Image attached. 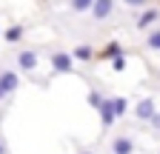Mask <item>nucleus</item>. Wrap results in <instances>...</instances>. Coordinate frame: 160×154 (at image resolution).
<instances>
[{
	"mask_svg": "<svg viewBox=\"0 0 160 154\" xmlns=\"http://www.w3.org/2000/svg\"><path fill=\"white\" fill-rule=\"evenodd\" d=\"M112 12H114V3H109V0H97V3H92V14H94V20H106Z\"/></svg>",
	"mask_w": 160,
	"mask_h": 154,
	"instance_id": "obj_5",
	"label": "nucleus"
},
{
	"mask_svg": "<svg viewBox=\"0 0 160 154\" xmlns=\"http://www.w3.org/2000/svg\"><path fill=\"white\" fill-rule=\"evenodd\" d=\"M74 57H77V60H92V49L89 46H77L74 49Z\"/></svg>",
	"mask_w": 160,
	"mask_h": 154,
	"instance_id": "obj_12",
	"label": "nucleus"
},
{
	"mask_svg": "<svg viewBox=\"0 0 160 154\" xmlns=\"http://www.w3.org/2000/svg\"><path fill=\"white\" fill-rule=\"evenodd\" d=\"M146 43H149V49H157V51H160V31H152V34L146 37Z\"/></svg>",
	"mask_w": 160,
	"mask_h": 154,
	"instance_id": "obj_14",
	"label": "nucleus"
},
{
	"mask_svg": "<svg viewBox=\"0 0 160 154\" xmlns=\"http://www.w3.org/2000/svg\"><path fill=\"white\" fill-rule=\"evenodd\" d=\"M103 103H106V97H103V94H100V91H89V106L92 108H103Z\"/></svg>",
	"mask_w": 160,
	"mask_h": 154,
	"instance_id": "obj_9",
	"label": "nucleus"
},
{
	"mask_svg": "<svg viewBox=\"0 0 160 154\" xmlns=\"http://www.w3.org/2000/svg\"><path fill=\"white\" fill-rule=\"evenodd\" d=\"M20 86V77L17 71H0V100H6L9 94Z\"/></svg>",
	"mask_w": 160,
	"mask_h": 154,
	"instance_id": "obj_1",
	"label": "nucleus"
},
{
	"mask_svg": "<svg viewBox=\"0 0 160 154\" xmlns=\"http://www.w3.org/2000/svg\"><path fill=\"white\" fill-rule=\"evenodd\" d=\"M20 37H23V26H12V29L6 31V40H9V43H17Z\"/></svg>",
	"mask_w": 160,
	"mask_h": 154,
	"instance_id": "obj_11",
	"label": "nucleus"
},
{
	"mask_svg": "<svg viewBox=\"0 0 160 154\" xmlns=\"http://www.w3.org/2000/svg\"><path fill=\"white\" fill-rule=\"evenodd\" d=\"M17 66L23 69V71L37 69V54H34V51H20V54H17Z\"/></svg>",
	"mask_w": 160,
	"mask_h": 154,
	"instance_id": "obj_6",
	"label": "nucleus"
},
{
	"mask_svg": "<svg viewBox=\"0 0 160 154\" xmlns=\"http://www.w3.org/2000/svg\"><path fill=\"white\" fill-rule=\"evenodd\" d=\"M112 66H114V71H123V69H126V60H123V57H114Z\"/></svg>",
	"mask_w": 160,
	"mask_h": 154,
	"instance_id": "obj_16",
	"label": "nucleus"
},
{
	"mask_svg": "<svg viewBox=\"0 0 160 154\" xmlns=\"http://www.w3.org/2000/svg\"><path fill=\"white\" fill-rule=\"evenodd\" d=\"M112 151H114V154H132V151H134V146H132V140H129V137H114Z\"/></svg>",
	"mask_w": 160,
	"mask_h": 154,
	"instance_id": "obj_7",
	"label": "nucleus"
},
{
	"mask_svg": "<svg viewBox=\"0 0 160 154\" xmlns=\"http://www.w3.org/2000/svg\"><path fill=\"white\" fill-rule=\"evenodd\" d=\"M0 154H6V143L3 140H0Z\"/></svg>",
	"mask_w": 160,
	"mask_h": 154,
	"instance_id": "obj_18",
	"label": "nucleus"
},
{
	"mask_svg": "<svg viewBox=\"0 0 160 154\" xmlns=\"http://www.w3.org/2000/svg\"><path fill=\"white\" fill-rule=\"evenodd\" d=\"M157 17H160V12H154V9H149V12H143V14H140V17H137V29H146V26H152V23L157 20Z\"/></svg>",
	"mask_w": 160,
	"mask_h": 154,
	"instance_id": "obj_8",
	"label": "nucleus"
},
{
	"mask_svg": "<svg viewBox=\"0 0 160 154\" xmlns=\"http://www.w3.org/2000/svg\"><path fill=\"white\" fill-rule=\"evenodd\" d=\"M120 51H123V49H120V43H114V40H112V43L106 46V54L112 57V60H114V57H123V54H120Z\"/></svg>",
	"mask_w": 160,
	"mask_h": 154,
	"instance_id": "obj_13",
	"label": "nucleus"
},
{
	"mask_svg": "<svg viewBox=\"0 0 160 154\" xmlns=\"http://www.w3.org/2000/svg\"><path fill=\"white\" fill-rule=\"evenodd\" d=\"M126 108H129L126 97H114V117H123V114H126Z\"/></svg>",
	"mask_w": 160,
	"mask_h": 154,
	"instance_id": "obj_10",
	"label": "nucleus"
},
{
	"mask_svg": "<svg viewBox=\"0 0 160 154\" xmlns=\"http://www.w3.org/2000/svg\"><path fill=\"white\" fill-rule=\"evenodd\" d=\"M149 123H152V126H154V128H160V111H157V114H154V117H152V120H149Z\"/></svg>",
	"mask_w": 160,
	"mask_h": 154,
	"instance_id": "obj_17",
	"label": "nucleus"
},
{
	"mask_svg": "<svg viewBox=\"0 0 160 154\" xmlns=\"http://www.w3.org/2000/svg\"><path fill=\"white\" fill-rule=\"evenodd\" d=\"M72 9H74V12H89V9H92V3H89V0H74Z\"/></svg>",
	"mask_w": 160,
	"mask_h": 154,
	"instance_id": "obj_15",
	"label": "nucleus"
},
{
	"mask_svg": "<svg viewBox=\"0 0 160 154\" xmlns=\"http://www.w3.org/2000/svg\"><path fill=\"white\" fill-rule=\"evenodd\" d=\"M83 154H92V151H83Z\"/></svg>",
	"mask_w": 160,
	"mask_h": 154,
	"instance_id": "obj_19",
	"label": "nucleus"
},
{
	"mask_svg": "<svg viewBox=\"0 0 160 154\" xmlns=\"http://www.w3.org/2000/svg\"><path fill=\"white\" fill-rule=\"evenodd\" d=\"M134 114H137V120H152L154 114H157V108H154V100H152V97L140 100V103H137V108H134Z\"/></svg>",
	"mask_w": 160,
	"mask_h": 154,
	"instance_id": "obj_3",
	"label": "nucleus"
},
{
	"mask_svg": "<svg viewBox=\"0 0 160 154\" xmlns=\"http://www.w3.org/2000/svg\"><path fill=\"white\" fill-rule=\"evenodd\" d=\"M100 120H103V128H112L114 126V100L112 97H106V103H103V108H100Z\"/></svg>",
	"mask_w": 160,
	"mask_h": 154,
	"instance_id": "obj_4",
	"label": "nucleus"
},
{
	"mask_svg": "<svg viewBox=\"0 0 160 154\" xmlns=\"http://www.w3.org/2000/svg\"><path fill=\"white\" fill-rule=\"evenodd\" d=\"M74 54H66V51H57V54H52V69L54 71H72L74 69Z\"/></svg>",
	"mask_w": 160,
	"mask_h": 154,
	"instance_id": "obj_2",
	"label": "nucleus"
}]
</instances>
